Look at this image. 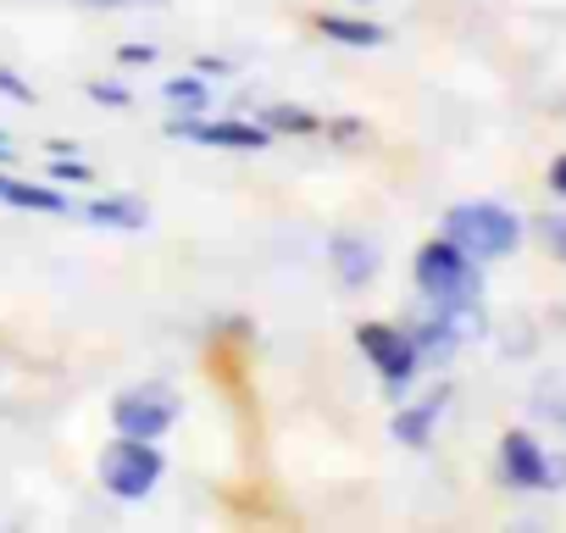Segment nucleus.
Here are the masks:
<instances>
[{"mask_svg":"<svg viewBox=\"0 0 566 533\" xmlns=\"http://www.w3.org/2000/svg\"><path fill=\"white\" fill-rule=\"evenodd\" d=\"M411 279H417V295H422V301H478V295H483L478 261H472L450 233L417 244V255H411Z\"/></svg>","mask_w":566,"mask_h":533,"instance_id":"1","label":"nucleus"},{"mask_svg":"<svg viewBox=\"0 0 566 533\" xmlns=\"http://www.w3.org/2000/svg\"><path fill=\"white\" fill-rule=\"evenodd\" d=\"M444 233L483 266V261H500L522 244V222L516 211H505L500 200H461L444 211Z\"/></svg>","mask_w":566,"mask_h":533,"instance_id":"2","label":"nucleus"},{"mask_svg":"<svg viewBox=\"0 0 566 533\" xmlns=\"http://www.w3.org/2000/svg\"><path fill=\"white\" fill-rule=\"evenodd\" d=\"M161 472H167V456L156 450V439H128V433H117L95 461V478L112 500H145L161 483Z\"/></svg>","mask_w":566,"mask_h":533,"instance_id":"3","label":"nucleus"},{"mask_svg":"<svg viewBox=\"0 0 566 533\" xmlns=\"http://www.w3.org/2000/svg\"><path fill=\"white\" fill-rule=\"evenodd\" d=\"M356 351L367 356V367L384 378L389 395H400V389L422 373L417 339H411L406 328H395V323H361V328H356Z\"/></svg>","mask_w":566,"mask_h":533,"instance_id":"4","label":"nucleus"},{"mask_svg":"<svg viewBox=\"0 0 566 533\" xmlns=\"http://www.w3.org/2000/svg\"><path fill=\"white\" fill-rule=\"evenodd\" d=\"M172 422H178V395L161 384H139L112 400V428L128 439H161Z\"/></svg>","mask_w":566,"mask_h":533,"instance_id":"5","label":"nucleus"},{"mask_svg":"<svg viewBox=\"0 0 566 533\" xmlns=\"http://www.w3.org/2000/svg\"><path fill=\"white\" fill-rule=\"evenodd\" d=\"M167 139H184V145H211V150H266L272 145V128L255 117H172L167 123Z\"/></svg>","mask_w":566,"mask_h":533,"instance_id":"6","label":"nucleus"},{"mask_svg":"<svg viewBox=\"0 0 566 533\" xmlns=\"http://www.w3.org/2000/svg\"><path fill=\"white\" fill-rule=\"evenodd\" d=\"M500 483L505 489H544L549 483V456L533 433H522V428L500 433Z\"/></svg>","mask_w":566,"mask_h":533,"instance_id":"7","label":"nucleus"},{"mask_svg":"<svg viewBox=\"0 0 566 533\" xmlns=\"http://www.w3.org/2000/svg\"><path fill=\"white\" fill-rule=\"evenodd\" d=\"M0 206L29 211V217H73L78 206L62 195V184H40V178H12L0 167Z\"/></svg>","mask_w":566,"mask_h":533,"instance_id":"8","label":"nucleus"},{"mask_svg":"<svg viewBox=\"0 0 566 533\" xmlns=\"http://www.w3.org/2000/svg\"><path fill=\"white\" fill-rule=\"evenodd\" d=\"M328 255H334V273H339L345 290H367L373 273H378V250L367 239H356V233H334Z\"/></svg>","mask_w":566,"mask_h":533,"instance_id":"9","label":"nucleus"},{"mask_svg":"<svg viewBox=\"0 0 566 533\" xmlns=\"http://www.w3.org/2000/svg\"><path fill=\"white\" fill-rule=\"evenodd\" d=\"M317 34L334 40V45H350V51H378L389 45V29L373 23V18H345V12H323L317 18Z\"/></svg>","mask_w":566,"mask_h":533,"instance_id":"10","label":"nucleus"},{"mask_svg":"<svg viewBox=\"0 0 566 533\" xmlns=\"http://www.w3.org/2000/svg\"><path fill=\"white\" fill-rule=\"evenodd\" d=\"M84 222L139 233V228H150V206H145L139 195H101V200H90V206H84Z\"/></svg>","mask_w":566,"mask_h":533,"instance_id":"11","label":"nucleus"},{"mask_svg":"<svg viewBox=\"0 0 566 533\" xmlns=\"http://www.w3.org/2000/svg\"><path fill=\"white\" fill-rule=\"evenodd\" d=\"M439 411H444V395H428V400H417V406H400V411L389 417V428H395V439H400L406 450H428Z\"/></svg>","mask_w":566,"mask_h":533,"instance_id":"12","label":"nucleus"},{"mask_svg":"<svg viewBox=\"0 0 566 533\" xmlns=\"http://www.w3.org/2000/svg\"><path fill=\"white\" fill-rule=\"evenodd\" d=\"M211 84H206V73H184V79H167V90H161V101L178 112V117H206L211 112Z\"/></svg>","mask_w":566,"mask_h":533,"instance_id":"13","label":"nucleus"},{"mask_svg":"<svg viewBox=\"0 0 566 533\" xmlns=\"http://www.w3.org/2000/svg\"><path fill=\"white\" fill-rule=\"evenodd\" d=\"M261 123H266L272 134H323V128H328L317 112H306V106H290V101L266 106V112H261Z\"/></svg>","mask_w":566,"mask_h":533,"instance_id":"14","label":"nucleus"},{"mask_svg":"<svg viewBox=\"0 0 566 533\" xmlns=\"http://www.w3.org/2000/svg\"><path fill=\"white\" fill-rule=\"evenodd\" d=\"M45 178H51V184H62V189H67V184H90V178H95V173H90V161H78V156H73V150H67V156H51V173H45Z\"/></svg>","mask_w":566,"mask_h":533,"instance_id":"15","label":"nucleus"},{"mask_svg":"<svg viewBox=\"0 0 566 533\" xmlns=\"http://www.w3.org/2000/svg\"><path fill=\"white\" fill-rule=\"evenodd\" d=\"M90 101L106 106V112H128V106H134L128 84H112V79H95V84H90Z\"/></svg>","mask_w":566,"mask_h":533,"instance_id":"16","label":"nucleus"},{"mask_svg":"<svg viewBox=\"0 0 566 533\" xmlns=\"http://www.w3.org/2000/svg\"><path fill=\"white\" fill-rule=\"evenodd\" d=\"M0 95H7V101H18V106H34L40 95H34V84L23 79V73H12L7 62H0Z\"/></svg>","mask_w":566,"mask_h":533,"instance_id":"17","label":"nucleus"},{"mask_svg":"<svg viewBox=\"0 0 566 533\" xmlns=\"http://www.w3.org/2000/svg\"><path fill=\"white\" fill-rule=\"evenodd\" d=\"M538 222V233H544V244L566 261V217H533Z\"/></svg>","mask_w":566,"mask_h":533,"instance_id":"18","label":"nucleus"},{"mask_svg":"<svg viewBox=\"0 0 566 533\" xmlns=\"http://www.w3.org/2000/svg\"><path fill=\"white\" fill-rule=\"evenodd\" d=\"M117 62H123V67H150V62H156V45H123Z\"/></svg>","mask_w":566,"mask_h":533,"instance_id":"19","label":"nucleus"},{"mask_svg":"<svg viewBox=\"0 0 566 533\" xmlns=\"http://www.w3.org/2000/svg\"><path fill=\"white\" fill-rule=\"evenodd\" d=\"M544 184H549V195H560L566 200V150L549 161V173H544Z\"/></svg>","mask_w":566,"mask_h":533,"instance_id":"20","label":"nucleus"},{"mask_svg":"<svg viewBox=\"0 0 566 533\" xmlns=\"http://www.w3.org/2000/svg\"><path fill=\"white\" fill-rule=\"evenodd\" d=\"M544 489H566V456H549V483Z\"/></svg>","mask_w":566,"mask_h":533,"instance_id":"21","label":"nucleus"},{"mask_svg":"<svg viewBox=\"0 0 566 533\" xmlns=\"http://www.w3.org/2000/svg\"><path fill=\"white\" fill-rule=\"evenodd\" d=\"M12 161H18V145H12L7 134H0V167H12Z\"/></svg>","mask_w":566,"mask_h":533,"instance_id":"22","label":"nucleus"}]
</instances>
